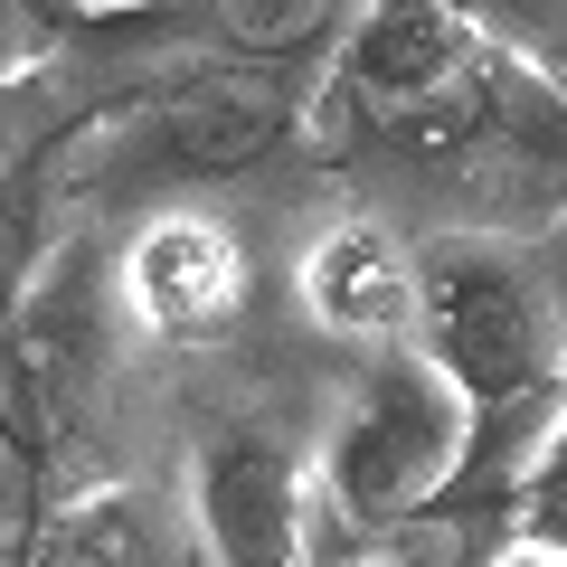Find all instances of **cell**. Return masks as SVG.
Returning a JSON list of instances; mask_svg holds the SVG:
<instances>
[{
	"mask_svg": "<svg viewBox=\"0 0 567 567\" xmlns=\"http://www.w3.org/2000/svg\"><path fill=\"white\" fill-rule=\"evenodd\" d=\"M406 341L464 388L473 425H548L567 398V312L558 284L511 237H425L416 246V312Z\"/></svg>",
	"mask_w": 567,
	"mask_h": 567,
	"instance_id": "6da1fadb",
	"label": "cell"
},
{
	"mask_svg": "<svg viewBox=\"0 0 567 567\" xmlns=\"http://www.w3.org/2000/svg\"><path fill=\"white\" fill-rule=\"evenodd\" d=\"M464 464H473V406L406 341V350H379L369 379L341 398L322 454H312V492L331 502L341 529H388L435 511L464 483Z\"/></svg>",
	"mask_w": 567,
	"mask_h": 567,
	"instance_id": "7a4b0ae2",
	"label": "cell"
},
{
	"mask_svg": "<svg viewBox=\"0 0 567 567\" xmlns=\"http://www.w3.org/2000/svg\"><path fill=\"white\" fill-rule=\"evenodd\" d=\"M312 464L275 425H218L189 454V529L208 567H312Z\"/></svg>",
	"mask_w": 567,
	"mask_h": 567,
	"instance_id": "3957f363",
	"label": "cell"
},
{
	"mask_svg": "<svg viewBox=\"0 0 567 567\" xmlns=\"http://www.w3.org/2000/svg\"><path fill=\"white\" fill-rule=\"evenodd\" d=\"M473 66H483V29L464 0H369L341 39L331 104H360L379 133H416L425 114L445 123V104L473 95Z\"/></svg>",
	"mask_w": 567,
	"mask_h": 567,
	"instance_id": "277c9868",
	"label": "cell"
},
{
	"mask_svg": "<svg viewBox=\"0 0 567 567\" xmlns=\"http://www.w3.org/2000/svg\"><path fill=\"white\" fill-rule=\"evenodd\" d=\"M284 123H293V95H284L275 66H256V76H199L142 123L133 162L162 171V181H227V171L275 152Z\"/></svg>",
	"mask_w": 567,
	"mask_h": 567,
	"instance_id": "5b68a950",
	"label": "cell"
},
{
	"mask_svg": "<svg viewBox=\"0 0 567 567\" xmlns=\"http://www.w3.org/2000/svg\"><path fill=\"white\" fill-rule=\"evenodd\" d=\"M237 293H246V256H237V237H227L218 218H199V208H171V218H152L123 246V303L162 331V341L218 331L227 312H237Z\"/></svg>",
	"mask_w": 567,
	"mask_h": 567,
	"instance_id": "8992f818",
	"label": "cell"
},
{
	"mask_svg": "<svg viewBox=\"0 0 567 567\" xmlns=\"http://www.w3.org/2000/svg\"><path fill=\"white\" fill-rule=\"evenodd\" d=\"M293 293H303L312 331H331V341H398L416 312V246H398L379 218H341L303 246Z\"/></svg>",
	"mask_w": 567,
	"mask_h": 567,
	"instance_id": "52a82bcc",
	"label": "cell"
},
{
	"mask_svg": "<svg viewBox=\"0 0 567 567\" xmlns=\"http://www.w3.org/2000/svg\"><path fill=\"white\" fill-rule=\"evenodd\" d=\"M511 539V511L502 502H435V511H416V520H388V529H360V558H341V567H483L492 548Z\"/></svg>",
	"mask_w": 567,
	"mask_h": 567,
	"instance_id": "ba28073f",
	"label": "cell"
},
{
	"mask_svg": "<svg viewBox=\"0 0 567 567\" xmlns=\"http://www.w3.org/2000/svg\"><path fill=\"white\" fill-rule=\"evenodd\" d=\"M29 567H162V539L142 529V511L133 502H85V511H48V529H39V548H29Z\"/></svg>",
	"mask_w": 567,
	"mask_h": 567,
	"instance_id": "9c48e42d",
	"label": "cell"
},
{
	"mask_svg": "<svg viewBox=\"0 0 567 567\" xmlns=\"http://www.w3.org/2000/svg\"><path fill=\"white\" fill-rule=\"evenodd\" d=\"M331 20H341V0H208L218 48H237L256 66H284V58H303V48H322Z\"/></svg>",
	"mask_w": 567,
	"mask_h": 567,
	"instance_id": "30bf717a",
	"label": "cell"
},
{
	"mask_svg": "<svg viewBox=\"0 0 567 567\" xmlns=\"http://www.w3.org/2000/svg\"><path fill=\"white\" fill-rule=\"evenodd\" d=\"M511 539H529V548H558V558H567V398L548 406L539 445H529L520 483H511Z\"/></svg>",
	"mask_w": 567,
	"mask_h": 567,
	"instance_id": "8fae6325",
	"label": "cell"
},
{
	"mask_svg": "<svg viewBox=\"0 0 567 567\" xmlns=\"http://www.w3.org/2000/svg\"><path fill=\"white\" fill-rule=\"evenodd\" d=\"M20 284H29V208L0 199V312L20 303Z\"/></svg>",
	"mask_w": 567,
	"mask_h": 567,
	"instance_id": "7c38bea8",
	"label": "cell"
},
{
	"mask_svg": "<svg viewBox=\"0 0 567 567\" xmlns=\"http://www.w3.org/2000/svg\"><path fill=\"white\" fill-rule=\"evenodd\" d=\"M483 567H567V558H558V548H529V539H502Z\"/></svg>",
	"mask_w": 567,
	"mask_h": 567,
	"instance_id": "4fadbf2b",
	"label": "cell"
},
{
	"mask_svg": "<svg viewBox=\"0 0 567 567\" xmlns=\"http://www.w3.org/2000/svg\"><path fill=\"white\" fill-rule=\"evenodd\" d=\"M464 10H473V20H483V10H529V0H464Z\"/></svg>",
	"mask_w": 567,
	"mask_h": 567,
	"instance_id": "5bb4252c",
	"label": "cell"
},
{
	"mask_svg": "<svg viewBox=\"0 0 567 567\" xmlns=\"http://www.w3.org/2000/svg\"><path fill=\"white\" fill-rule=\"evenodd\" d=\"M76 10H142V0H76Z\"/></svg>",
	"mask_w": 567,
	"mask_h": 567,
	"instance_id": "9a60e30c",
	"label": "cell"
}]
</instances>
